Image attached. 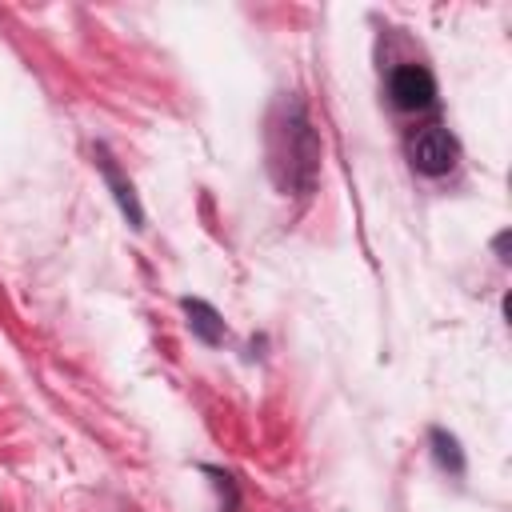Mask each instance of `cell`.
I'll return each mask as SVG.
<instances>
[{
  "label": "cell",
  "instance_id": "cell-6",
  "mask_svg": "<svg viewBox=\"0 0 512 512\" xmlns=\"http://www.w3.org/2000/svg\"><path fill=\"white\" fill-rule=\"evenodd\" d=\"M432 456H436V464L444 468V472H452V476H464V452H460V440L452 436V432H444V428H432Z\"/></svg>",
  "mask_w": 512,
  "mask_h": 512
},
{
  "label": "cell",
  "instance_id": "cell-4",
  "mask_svg": "<svg viewBox=\"0 0 512 512\" xmlns=\"http://www.w3.org/2000/svg\"><path fill=\"white\" fill-rule=\"evenodd\" d=\"M96 164H100V172H104V180H108V188H112V196H116L120 212L128 216V224H132V228H144V208H140V200H136V188L120 176V168H116V160L108 156V148H104V144L96 148Z\"/></svg>",
  "mask_w": 512,
  "mask_h": 512
},
{
  "label": "cell",
  "instance_id": "cell-1",
  "mask_svg": "<svg viewBox=\"0 0 512 512\" xmlns=\"http://www.w3.org/2000/svg\"><path fill=\"white\" fill-rule=\"evenodd\" d=\"M268 168L284 192H308L320 172V140L300 100H280L268 116Z\"/></svg>",
  "mask_w": 512,
  "mask_h": 512
},
{
  "label": "cell",
  "instance_id": "cell-7",
  "mask_svg": "<svg viewBox=\"0 0 512 512\" xmlns=\"http://www.w3.org/2000/svg\"><path fill=\"white\" fill-rule=\"evenodd\" d=\"M496 256L508 264V232H500V236H496Z\"/></svg>",
  "mask_w": 512,
  "mask_h": 512
},
{
  "label": "cell",
  "instance_id": "cell-5",
  "mask_svg": "<svg viewBox=\"0 0 512 512\" xmlns=\"http://www.w3.org/2000/svg\"><path fill=\"white\" fill-rule=\"evenodd\" d=\"M180 308H184L188 328H192L196 340H204V344H212V348L224 340V320H220V312H216L208 300H192V296H184Z\"/></svg>",
  "mask_w": 512,
  "mask_h": 512
},
{
  "label": "cell",
  "instance_id": "cell-3",
  "mask_svg": "<svg viewBox=\"0 0 512 512\" xmlns=\"http://www.w3.org/2000/svg\"><path fill=\"white\" fill-rule=\"evenodd\" d=\"M388 100L400 112L432 108V100H436V76L424 64H396L388 72Z\"/></svg>",
  "mask_w": 512,
  "mask_h": 512
},
{
  "label": "cell",
  "instance_id": "cell-2",
  "mask_svg": "<svg viewBox=\"0 0 512 512\" xmlns=\"http://www.w3.org/2000/svg\"><path fill=\"white\" fill-rule=\"evenodd\" d=\"M408 160L424 176H444L460 160V140L444 124H424L408 136Z\"/></svg>",
  "mask_w": 512,
  "mask_h": 512
}]
</instances>
